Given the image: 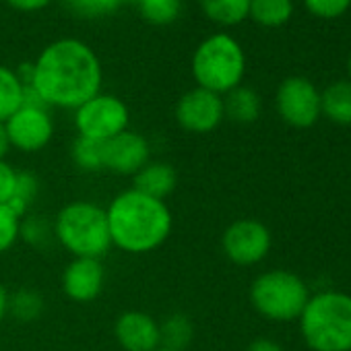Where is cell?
<instances>
[{
    "label": "cell",
    "instance_id": "obj_1",
    "mask_svg": "<svg viewBox=\"0 0 351 351\" xmlns=\"http://www.w3.org/2000/svg\"><path fill=\"white\" fill-rule=\"evenodd\" d=\"M101 62L81 40L62 38L44 48L34 62L32 85L50 108L77 110L101 89Z\"/></svg>",
    "mask_w": 351,
    "mask_h": 351
},
{
    "label": "cell",
    "instance_id": "obj_2",
    "mask_svg": "<svg viewBox=\"0 0 351 351\" xmlns=\"http://www.w3.org/2000/svg\"><path fill=\"white\" fill-rule=\"evenodd\" d=\"M112 246L126 254L157 250L171 234L173 217L165 201L134 189L120 193L106 209Z\"/></svg>",
    "mask_w": 351,
    "mask_h": 351
},
{
    "label": "cell",
    "instance_id": "obj_3",
    "mask_svg": "<svg viewBox=\"0 0 351 351\" xmlns=\"http://www.w3.org/2000/svg\"><path fill=\"white\" fill-rule=\"evenodd\" d=\"M58 244L75 258L101 261L112 248L106 209L91 201H73L64 205L52 226Z\"/></svg>",
    "mask_w": 351,
    "mask_h": 351
},
{
    "label": "cell",
    "instance_id": "obj_4",
    "mask_svg": "<svg viewBox=\"0 0 351 351\" xmlns=\"http://www.w3.org/2000/svg\"><path fill=\"white\" fill-rule=\"evenodd\" d=\"M302 337L314 351H351V295L324 291L300 314Z\"/></svg>",
    "mask_w": 351,
    "mask_h": 351
},
{
    "label": "cell",
    "instance_id": "obj_5",
    "mask_svg": "<svg viewBox=\"0 0 351 351\" xmlns=\"http://www.w3.org/2000/svg\"><path fill=\"white\" fill-rule=\"evenodd\" d=\"M244 52L228 34H215L207 38L193 56V77L197 87L217 95L236 89L244 77Z\"/></svg>",
    "mask_w": 351,
    "mask_h": 351
},
{
    "label": "cell",
    "instance_id": "obj_6",
    "mask_svg": "<svg viewBox=\"0 0 351 351\" xmlns=\"http://www.w3.org/2000/svg\"><path fill=\"white\" fill-rule=\"evenodd\" d=\"M308 300V285L289 271H267L250 285V302L254 310L275 322L300 318Z\"/></svg>",
    "mask_w": 351,
    "mask_h": 351
},
{
    "label": "cell",
    "instance_id": "obj_7",
    "mask_svg": "<svg viewBox=\"0 0 351 351\" xmlns=\"http://www.w3.org/2000/svg\"><path fill=\"white\" fill-rule=\"evenodd\" d=\"M130 112L126 104L110 93H97L75 110V126L79 136L93 141H110L128 130Z\"/></svg>",
    "mask_w": 351,
    "mask_h": 351
},
{
    "label": "cell",
    "instance_id": "obj_8",
    "mask_svg": "<svg viewBox=\"0 0 351 351\" xmlns=\"http://www.w3.org/2000/svg\"><path fill=\"white\" fill-rule=\"evenodd\" d=\"M221 248L234 265H256L271 250V232L256 219H238L223 232Z\"/></svg>",
    "mask_w": 351,
    "mask_h": 351
},
{
    "label": "cell",
    "instance_id": "obj_9",
    "mask_svg": "<svg viewBox=\"0 0 351 351\" xmlns=\"http://www.w3.org/2000/svg\"><path fill=\"white\" fill-rule=\"evenodd\" d=\"M223 118L226 114H223L221 95L207 91L203 87H195L186 91L178 99V104H176V122L186 132L207 134L215 130Z\"/></svg>",
    "mask_w": 351,
    "mask_h": 351
},
{
    "label": "cell",
    "instance_id": "obj_10",
    "mask_svg": "<svg viewBox=\"0 0 351 351\" xmlns=\"http://www.w3.org/2000/svg\"><path fill=\"white\" fill-rule=\"evenodd\" d=\"M277 110L289 126L308 128L320 116V93L310 81L289 77L277 89Z\"/></svg>",
    "mask_w": 351,
    "mask_h": 351
},
{
    "label": "cell",
    "instance_id": "obj_11",
    "mask_svg": "<svg viewBox=\"0 0 351 351\" xmlns=\"http://www.w3.org/2000/svg\"><path fill=\"white\" fill-rule=\"evenodd\" d=\"M5 128L11 147L23 153L42 151L52 141L54 134V122L50 118V112L40 108H25V106H21L5 122Z\"/></svg>",
    "mask_w": 351,
    "mask_h": 351
},
{
    "label": "cell",
    "instance_id": "obj_12",
    "mask_svg": "<svg viewBox=\"0 0 351 351\" xmlns=\"http://www.w3.org/2000/svg\"><path fill=\"white\" fill-rule=\"evenodd\" d=\"M151 161L149 141L134 132L124 130L104 143V169L118 176H134Z\"/></svg>",
    "mask_w": 351,
    "mask_h": 351
},
{
    "label": "cell",
    "instance_id": "obj_13",
    "mask_svg": "<svg viewBox=\"0 0 351 351\" xmlns=\"http://www.w3.org/2000/svg\"><path fill=\"white\" fill-rule=\"evenodd\" d=\"M106 271L97 258H73L62 271V291L77 304H89L104 291Z\"/></svg>",
    "mask_w": 351,
    "mask_h": 351
},
{
    "label": "cell",
    "instance_id": "obj_14",
    "mask_svg": "<svg viewBox=\"0 0 351 351\" xmlns=\"http://www.w3.org/2000/svg\"><path fill=\"white\" fill-rule=\"evenodd\" d=\"M114 335L124 351H155L161 347L159 322L141 310L122 312L114 324Z\"/></svg>",
    "mask_w": 351,
    "mask_h": 351
},
{
    "label": "cell",
    "instance_id": "obj_15",
    "mask_svg": "<svg viewBox=\"0 0 351 351\" xmlns=\"http://www.w3.org/2000/svg\"><path fill=\"white\" fill-rule=\"evenodd\" d=\"M132 178L134 191L159 201H165L173 193L176 184H178V173H176V169L169 163L163 161H149Z\"/></svg>",
    "mask_w": 351,
    "mask_h": 351
},
{
    "label": "cell",
    "instance_id": "obj_16",
    "mask_svg": "<svg viewBox=\"0 0 351 351\" xmlns=\"http://www.w3.org/2000/svg\"><path fill=\"white\" fill-rule=\"evenodd\" d=\"M223 114L238 124H252L261 116V97L254 89L238 85L226 93Z\"/></svg>",
    "mask_w": 351,
    "mask_h": 351
},
{
    "label": "cell",
    "instance_id": "obj_17",
    "mask_svg": "<svg viewBox=\"0 0 351 351\" xmlns=\"http://www.w3.org/2000/svg\"><path fill=\"white\" fill-rule=\"evenodd\" d=\"M320 112H324L332 122L349 126L351 124V83L339 81L326 87L320 95Z\"/></svg>",
    "mask_w": 351,
    "mask_h": 351
},
{
    "label": "cell",
    "instance_id": "obj_18",
    "mask_svg": "<svg viewBox=\"0 0 351 351\" xmlns=\"http://www.w3.org/2000/svg\"><path fill=\"white\" fill-rule=\"evenodd\" d=\"M193 335H195V326H193L191 318L182 312L169 314L163 322H159L161 347L184 351V347L191 345Z\"/></svg>",
    "mask_w": 351,
    "mask_h": 351
},
{
    "label": "cell",
    "instance_id": "obj_19",
    "mask_svg": "<svg viewBox=\"0 0 351 351\" xmlns=\"http://www.w3.org/2000/svg\"><path fill=\"white\" fill-rule=\"evenodd\" d=\"M205 15L219 25H236L248 17L250 0H199Z\"/></svg>",
    "mask_w": 351,
    "mask_h": 351
},
{
    "label": "cell",
    "instance_id": "obj_20",
    "mask_svg": "<svg viewBox=\"0 0 351 351\" xmlns=\"http://www.w3.org/2000/svg\"><path fill=\"white\" fill-rule=\"evenodd\" d=\"M23 104V83L17 73L0 64V122H7Z\"/></svg>",
    "mask_w": 351,
    "mask_h": 351
},
{
    "label": "cell",
    "instance_id": "obj_21",
    "mask_svg": "<svg viewBox=\"0 0 351 351\" xmlns=\"http://www.w3.org/2000/svg\"><path fill=\"white\" fill-rule=\"evenodd\" d=\"M291 0H250L248 15L263 27H279L291 17Z\"/></svg>",
    "mask_w": 351,
    "mask_h": 351
},
{
    "label": "cell",
    "instance_id": "obj_22",
    "mask_svg": "<svg viewBox=\"0 0 351 351\" xmlns=\"http://www.w3.org/2000/svg\"><path fill=\"white\" fill-rule=\"evenodd\" d=\"M44 312V298L36 289H19L9 295V314H13L21 322H32L40 318Z\"/></svg>",
    "mask_w": 351,
    "mask_h": 351
},
{
    "label": "cell",
    "instance_id": "obj_23",
    "mask_svg": "<svg viewBox=\"0 0 351 351\" xmlns=\"http://www.w3.org/2000/svg\"><path fill=\"white\" fill-rule=\"evenodd\" d=\"M73 161L83 171L104 169V143L85 138V136H77V141L73 143Z\"/></svg>",
    "mask_w": 351,
    "mask_h": 351
},
{
    "label": "cell",
    "instance_id": "obj_24",
    "mask_svg": "<svg viewBox=\"0 0 351 351\" xmlns=\"http://www.w3.org/2000/svg\"><path fill=\"white\" fill-rule=\"evenodd\" d=\"M38 191H40V184H38V178L32 173V171H19L17 173V189H15V195L13 199L7 203L15 215H19L21 219L27 215V211L32 209L36 197H38Z\"/></svg>",
    "mask_w": 351,
    "mask_h": 351
},
{
    "label": "cell",
    "instance_id": "obj_25",
    "mask_svg": "<svg viewBox=\"0 0 351 351\" xmlns=\"http://www.w3.org/2000/svg\"><path fill=\"white\" fill-rule=\"evenodd\" d=\"M141 15L151 25H169L178 19L182 11V0H141Z\"/></svg>",
    "mask_w": 351,
    "mask_h": 351
},
{
    "label": "cell",
    "instance_id": "obj_26",
    "mask_svg": "<svg viewBox=\"0 0 351 351\" xmlns=\"http://www.w3.org/2000/svg\"><path fill=\"white\" fill-rule=\"evenodd\" d=\"M21 238V217L9 205H0V254L11 250Z\"/></svg>",
    "mask_w": 351,
    "mask_h": 351
},
{
    "label": "cell",
    "instance_id": "obj_27",
    "mask_svg": "<svg viewBox=\"0 0 351 351\" xmlns=\"http://www.w3.org/2000/svg\"><path fill=\"white\" fill-rule=\"evenodd\" d=\"M64 7L79 17L110 15L120 7V0H62Z\"/></svg>",
    "mask_w": 351,
    "mask_h": 351
},
{
    "label": "cell",
    "instance_id": "obj_28",
    "mask_svg": "<svg viewBox=\"0 0 351 351\" xmlns=\"http://www.w3.org/2000/svg\"><path fill=\"white\" fill-rule=\"evenodd\" d=\"M54 236L52 226L42 217H29L21 221V238L34 246H44Z\"/></svg>",
    "mask_w": 351,
    "mask_h": 351
},
{
    "label": "cell",
    "instance_id": "obj_29",
    "mask_svg": "<svg viewBox=\"0 0 351 351\" xmlns=\"http://www.w3.org/2000/svg\"><path fill=\"white\" fill-rule=\"evenodd\" d=\"M310 13H314L316 17H324V19H332L339 17L347 11V7L351 5V0H304Z\"/></svg>",
    "mask_w": 351,
    "mask_h": 351
},
{
    "label": "cell",
    "instance_id": "obj_30",
    "mask_svg": "<svg viewBox=\"0 0 351 351\" xmlns=\"http://www.w3.org/2000/svg\"><path fill=\"white\" fill-rule=\"evenodd\" d=\"M17 169L9 161H0V205H7L17 189Z\"/></svg>",
    "mask_w": 351,
    "mask_h": 351
},
{
    "label": "cell",
    "instance_id": "obj_31",
    "mask_svg": "<svg viewBox=\"0 0 351 351\" xmlns=\"http://www.w3.org/2000/svg\"><path fill=\"white\" fill-rule=\"evenodd\" d=\"M52 0H7V5L21 11V13H34V11H42L46 9Z\"/></svg>",
    "mask_w": 351,
    "mask_h": 351
},
{
    "label": "cell",
    "instance_id": "obj_32",
    "mask_svg": "<svg viewBox=\"0 0 351 351\" xmlns=\"http://www.w3.org/2000/svg\"><path fill=\"white\" fill-rule=\"evenodd\" d=\"M246 351H283L279 343L271 341V339H256L248 345Z\"/></svg>",
    "mask_w": 351,
    "mask_h": 351
},
{
    "label": "cell",
    "instance_id": "obj_33",
    "mask_svg": "<svg viewBox=\"0 0 351 351\" xmlns=\"http://www.w3.org/2000/svg\"><path fill=\"white\" fill-rule=\"evenodd\" d=\"M9 149H11V143L7 136V128H5V122H0V161L7 157Z\"/></svg>",
    "mask_w": 351,
    "mask_h": 351
},
{
    "label": "cell",
    "instance_id": "obj_34",
    "mask_svg": "<svg viewBox=\"0 0 351 351\" xmlns=\"http://www.w3.org/2000/svg\"><path fill=\"white\" fill-rule=\"evenodd\" d=\"M7 314H9V293H7L5 285L0 283V322L5 320Z\"/></svg>",
    "mask_w": 351,
    "mask_h": 351
},
{
    "label": "cell",
    "instance_id": "obj_35",
    "mask_svg": "<svg viewBox=\"0 0 351 351\" xmlns=\"http://www.w3.org/2000/svg\"><path fill=\"white\" fill-rule=\"evenodd\" d=\"M155 351H178V349H167V347H159V349H155Z\"/></svg>",
    "mask_w": 351,
    "mask_h": 351
},
{
    "label": "cell",
    "instance_id": "obj_36",
    "mask_svg": "<svg viewBox=\"0 0 351 351\" xmlns=\"http://www.w3.org/2000/svg\"><path fill=\"white\" fill-rule=\"evenodd\" d=\"M120 3H141V0H120Z\"/></svg>",
    "mask_w": 351,
    "mask_h": 351
},
{
    "label": "cell",
    "instance_id": "obj_37",
    "mask_svg": "<svg viewBox=\"0 0 351 351\" xmlns=\"http://www.w3.org/2000/svg\"><path fill=\"white\" fill-rule=\"evenodd\" d=\"M349 73H351V58H349Z\"/></svg>",
    "mask_w": 351,
    "mask_h": 351
}]
</instances>
